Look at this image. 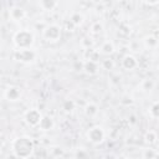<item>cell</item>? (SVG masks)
Masks as SVG:
<instances>
[{
  "label": "cell",
  "mask_w": 159,
  "mask_h": 159,
  "mask_svg": "<svg viewBox=\"0 0 159 159\" xmlns=\"http://www.w3.org/2000/svg\"><path fill=\"white\" fill-rule=\"evenodd\" d=\"M55 127V120L51 116H47V114H42V118L37 125V128L42 132H50Z\"/></svg>",
  "instance_id": "obj_10"
},
{
  "label": "cell",
  "mask_w": 159,
  "mask_h": 159,
  "mask_svg": "<svg viewBox=\"0 0 159 159\" xmlns=\"http://www.w3.org/2000/svg\"><path fill=\"white\" fill-rule=\"evenodd\" d=\"M36 52L31 48H26V50H15L14 51V60L20 62V63H25V65H30L34 63L36 61Z\"/></svg>",
  "instance_id": "obj_5"
},
{
  "label": "cell",
  "mask_w": 159,
  "mask_h": 159,
  "mask_svg": "<svg viewBox=\"0 0 159 159\" xmlns=\"http://www.w3.org/2000/svg\"><path fill=\"white\" fill-rule=\"evenodd\" d=\"M35 42V35L29 29L17 30L12 35V43L17 50H26L31 48Z\"/></svg>",
  "instance_id": "obj_2"
},
{
  "label": "cell",
  "mask_w": 159,
  "mask_h": 159,
  "mask_svg": "<svg viewBox=\"0 0 159 159\" xmlns=\"http://www.w3.org/2000/svg\"><path fill=\"white\" fill-rule=\"evenodd\" d=\"M81 46L84 48V50H88V48H92L93 47V40L91 37H83L81 40Z\"/></svg>",
  "instance_id": "obj_26"
},
{
  "label": "cell",
  "mask_w": 159,
  "mask_h": 159,
  "mask_svg": "<svg viewBox=\"0 0 159 159\" xmlns=\"http://www.w3.org/2000/svg\"><path fill=\"white\" fill-rule=\"evenodd\" d=\"M22 97V89L16 84H10L4 91V98L7 102H19Z\"/></svg>",
  "instance_id": "obj_7"
},
{
  "label": "cell",
  "mask_w": 159,
  "mask_h": 159,
  "mask_svg": "<svg viewBox=\"0 0 159 159\" xmlns=\"http://www.w3.org/2000/svg\"><path fill=\"white\" fill-rule=\"evenodd\" d=\"M101 67L103 70H107V71H111L114 68V61L111 60V58H104L101 61Z\"/></svg>",
  "instance_id": "obj_23"
},
{
  "label": "cell",
  "mask_w": 159,
  "mask_h": 159,
  "mask_svg": "<svg viewBox=\"0 0 159 159\" xmlns=\"http://www.w3.org/2000/svg\"><path fill=\"white\" fill-rule=\"evenodd\" d=\"M143 139H144V143H145L147 145L152 147V145L157 144V142H158V134H157V132H155V130L149 129V130H147V132L144 133Z\"/></svg>",
  "instance_id": "obj_13"
},
{
  "label": "cell",
  "mask_w": 159,
  "mask_h": 159,
  "mask_svg": "<svg viewBox=\"0 0 159 159\" xmlns=\"http://www.w3.org/2000/svg\"><path fill=\"white\" fill-rule=\"evenodd\" d=\"M86 137L89 143L94 145H99L106 140V132L101 125H93L87 130Z\"/></svg>",
  "instance_id": "obj_4"
},
{
  "label": "cell",
  "mask_w": 159,
  "mask_h": 159,
  "mask_svg": "<svg viewBox=\"0 0 159 159\" xmlns=\"http://www.w3.org/2000/svg\"><path fill=\"white\" fill-rule=\"evenodd\" d=\"M99 55H104V56H112L116 52V46L111 40H106L101 43L99 48H98Z\"/></svg>",
  "instance_id": "obj_11"
},
{
  "label": "cell",
  "mask_w": 159,
  "mask_h": 159,
  "mask_svg": "<svg viewBox=\"0 0 159 159\" xmlns=\"http://www.w3.org/2000/svg\"><path fill=\"white\" fill-rule=\"evenodd\" d=\"M37 5L43 11H52L58 6V1H56V0H40L37 2Z\"/></svg>",
  "instance_id": "obj_14"
},
{
  "label": "cell",
  "mask_w": 159,
  "mask_h": 159,
  "mask_svg": "<svg viewBox=\"0 0 159 159\" xmlns=\"http://www.w3.org/2000/svg\"><path fill=\"white\" fill-rule=\"evenodd\" d=\"M143 45L148 50H154L158 47V37L154 35H147L143 39Z\"/></svg>",
  "instance_id": "obj_15"
},
{
  "label": "cell",
  "mask_w": 159,
  "mask_h": 159,
  "mask_svg": "<svg viewBox=\"0 0 159 159\" xmlns=\"http://www.w3.org/2000/svg\"><path fill=\"white\" fill-rule=\"evenodd\" d=\"M68 21H70L75 27H80V26H82V24L84 22V16H83L80 11H75V12L71 14Z\"/></svg>",
  "instance_id": "obj_18"
},
{
  "label": "cell",
  "mask_w": 159,
  "mask_h": 159,
  "mask_svg": "<svg viewBox=\"0 0 159 159\" xmlns=\"http://www.w3.org/2000/svg\"><path fill=\"white\" fill-rule=\"evenodd\" d=\"M143 157H144V159H157V152L154 149H152V148L145 149Z\"/></svg>",
  "instance_id": "obj_27"
},
{
  "label": "cell",
  "mask_w": 159,
  "mask_h": 159,
  "mask_svg": "<svg viewBox=\"0 0 159 159\" xmlns=\"http://www.w3.org/2000/svg\"><path fill=\"white\" fill-rule=\"evenodd\" d=\"M11 150H12V154L17 159H29L34 155L35 143L27 135L16 137L11 142Z\"/></svg>",
  "instance_id": "obj_1"
},
{
  "label": "cell",
  "mask_w": 159,
  "mask_h": 159,
  "mask_svg": "<svg viewBox=\"0 0 159 159\" xmlns=\"http://www.w3.org/2000/svg\"><path fill=\"white\" fill-rule=\"evenodd\" d=\"M82 71H84L89 76H94V75H97L99 72V62L83 61V68H82Z\"/></svg>",
  "instance_id": "obj_12"
},
{
  "label": "cell",
  "mask_w": 159,
  "mask_h": 159,
  "mask_svg": "<svg viewBox=\"0 0 159 159\" xmlns=\"http://www.w3.org/2000/svg\"><path fill=\"white\" fill-rule=\"evenodd\" d=\"M99 52L98 50H94L93 47L92 48H88V50H84L83 52V57H84V61H93V62H99Z\"/></svg>",
  "instance_id": "obj_16"
},
{
  "label": "cell",
  "mask_w": 159,
  "mask_h": 159,
  "mask_svg": "<svg viewBox=\"0 0 159 159\" xmlns=\"http://www.w3.org/2000/svg\"><path fill=\"white\" fill-rule=\"evenodd\" d=\"M2 148H4V143H2V140L0 139V152L2 150Z\"/></svg>",
  "instance_id": "obj_30"
},
{
  "label": "cell",
  "mask_w": 159,
  "mask_h": 159,
  "mask_svg": "<svg viewBox=\"0 0 159 159\" xmlns=\"http://www.w3.org/2000/svg\"><path fill=\"white\" fill-rule=\"evenodd\" d=\"M9 17L12 21H21V20H24L26 17V10L24 7H21V6L15 5V6L10 7V10H9Z\"/></svg>",
  "instance_id": "obj_9"
},
{
  "label": "cell",
  "mask_w": 159,
  "mask_h": 159,
  "mask_svg": "<svg viewBox=\"0 0 159 159\" xmlns=\"http://www.w3.org/2000/svg\"><path fill=\"white\" fill-rule=\"evenodd\" d=\"M143 4H145L148 6H154V5H158L159 4V0H155V1H143Z\"/></svg>",
  "instance_id": "obj_29"
},
{
  "label": "cell",
  "mask_w": 159,
  "mask_h": 159,
  "mask_svg": "<svg viewBox=\"0 0 159 159\" xmlns=\"http://www.w3.org/2000/svg\"><path fill=\"white\" fill-rule=\"evenodd\" d=\"M75 159H89V154L86 149L80 148L75 152Z\"/></svg>",
  "instance_id": "obj_25"
},
{
  "label": "cell",
  "mask_w": 159,
  "mask_h": 159,
  "mask_svg": "<svg viewBox=\"0 0 159 159\" xmlns=\"http://www.w3.org/2000/svg\"><path fill=\"white\" fill-rule=\"evenodd\" d=\"M50 154H51L52 157H55V158H60V157H62V155L65 154V152H63V149H62L61 147L53 145V147L50 148Z\"/></svg>",
  "instance_id": "obj_24"
},
{
  "label": "cell",
  "mask_w": 159,
  "mask_h": 159,
  "mask_svg": "<svg viewBox=\"0 0 159 159\" xmlns=\"http://www.w3.org/2000/svg\"><path fill=\"white\" fill-rule=\"evenodd\" d=\"M73 68H75V71H81L82 68H83V61H77L76 63H75V66H73Z\"/></svg>",
  "instance_id": "obj_28"
},
{
  "label": "cell",
  "mask_w": 159,
  "mask_h": 159,
  "mask_svg": "<svg viewBox=\"0 0 159 159\" xmlns=\"http://www.w3.org/2000/svg\"><path fill=\"white\" fill-rule=\"evenodd\" d=\"M149 116L153 119H158L159 118V102L154 101L152 103V106L149 107Z\"/></svg>",
  "instance_id": "obj_21"
},
{
  "label": "cell",
  "mask_w": 159,
  "mask_h": 159,
  "mask_svg": "<svg viewBox=\"0 0 159 159\" xmlns=\"http://www.w3.org/2000/svg\"><path fill=\"white\" fill-rule=\"evenodd\" d=\"M103 30H104L103 24L101 21H94L89 27V34L93 36H97V35H101L103 32Z\"/></svg>",
  "instance_id": "obj_20"
},
{
  "label": "cell",
  "mask_w": 159,
  "mask_h": 159,
  "mask_svg": "<svg viewBox=\"0 0 159 159\" xmlns=\"http://www.w3.org/2000/svg\"><path fill=\"white\" fill-rule=\"evenodd\" d=\"M62 26L57 25V24H50V25H46L42 30V39L47 42H51V43H55L57 41L61 40V36H62Z\"/></svg>",
  "instance_id": "obj_3"
},
{
  "label": "cell",
  "mask_w": 159,
  "mask_h": 159,
  "mask_svg": "<svg viewBox=\"0 0 159 159\" xmlns=\"http://www.w3.org/2000/svg\"><path fill=\"white\" fill-rule=\"evenodd\" d=\"M42 118V113L37 108H29L24 113V120L30 127H37Z\"/></svg>",
  "instance_id": "obj_6"
},
{
  "label": "cell",
  "mask_w": 159,
  "mask_h": 159,
  "mask_svg": "<svg viewBox=\"0 0 159 159\" xmlns=\"http://www.w3.org/2000/svg\"><path fill=\"white\" fill-rule=\"evenodd\" d=\"M98 106L94 103V102H88L86 106H84V108H83V112H84V114L88 117V118H93V117H96L97 114H98Z\"/></svg>",
  "instance_id": "obj_17"
},
{
  "label": "cell",
  "mask_w": 159,
  "mask_h": 159,
  "mask_svg": "<svg viewBox=\"0 0 159 159\" xmlns=\"http://www.w3.org/2000/svg\"><path fill=\"white\" fill-rule=\"evenodd\" d=\"M75 108H76V103H75L73 99H65L62 102V109H63V112L71 113V112H73Z\"/></svg>",
  "instance_id": "obj_22"
},
{
  "label": "cell",
  "mask_w": 159,
  "mask_h": 159,
  "mask_svg": "<svg viewBox=\"0 0 159 159\" xmlns=\"http://www.w3.org/2000/svg\"><path fill=\"white\" fill-rule=\"evenodd\" d=\"M139 66V62H138V58L132 55V53H128L125 56H123L122 58V67L127 71H133L135 70L137 67Z\"/></svg>",
  "instance_id": "obj_8"
},
{
  "label": "cell",
  "mask_w": 159,
  "mask_h": 159,
  "mask_svg": "<svg viewBox=\"0 0 159 159\" xmlns=\"http://www.w3.org/2000/svg\"><path fill=\"white\" fill-rule=\"evenodd\" d=\"M140 89L143 91V92H152L153 89H154V87H155V81L153 80V78H144V80H142V82H140Z\"/></svg>",
  "instance_id": "obj_19"
}]
</instances>
